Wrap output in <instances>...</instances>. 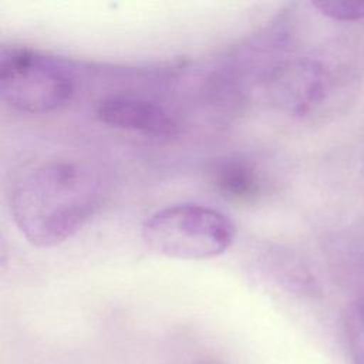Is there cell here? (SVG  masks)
<instances>
[{"mask_svg":"<svg viewBox=\"0 0 364 364\" xmlns=\"http://www.w3.org/2000/svg\"><path fill=\"white\" fill-rule=\"evenodd\" d=\"M101 199V178L90 165L53 159L31 168L14 183L10 210L31 245L53 247L81 230Z\"/></svg>","mask_w":364,"mask_h":364,"instance_id":"obj_1","label":"cell"},{"mask_svg":"<svg viewBox=\"0 0 364 364\" xmlns=\"http://www.w3.org/2000/svg\"><path fill=\"white\" fill-rule=\"evenodd\" d=\"M142 239L156 253L181 260L220 256L233 243L235 223L200 203H173L152 212L142 223Z\"/></svg>","mask_w":364,"mask_h":364,"instance_id":"obj_2","label":"cell"},{"mask_svg":"<svg viewBox=\"0 0 364 364\" xmlns=\"http://www.w3.org/2000/svg\"><path fill=\"white\" fill-rule=\"evenodd\" d=\"M75 94L70 64L28 47H3L0 53V95L11 108L48 114L67 107Z\"/></svg>","mask_w":364,"mask_h":364,"instance_id":"obj_3","label":"cell"},{"mask_svg":"<svg viewBox=\"0 0 364 364\" xmlns=\"http://www.w3.org/2000/svg\"><path fill=\"white\" fill-rule=\"evenodd\" d=\"M100 122L152 136L179 134L178 119L159 102L134 94H112L95 107Z\"/></svg>","mask_w":364,"mask_h":364,"instance_id":"obj_4","label":"cell"},{"mask_svg":"<svg viewBox=\"0 0 364 364\" xmlns=\"http://www.w3.org/2000/svg\"><path fill=\"white\" fill-rule=\"evenodd\" d=\"M267 91L282 109L301 115L318 104L326 91L324 71L311 60H286L267 75Z\"/></svg>","mask_w":364,"mask_h":364,"instance_id":"obj_5","label":"cell"},{"mask_svg":"<svg viewBox=\"0 0 364 364\" xmlns=\"http://www.w3.org/2000/svg\"><path fill=\"white\" fill-rule=\"evenodd\" d=\"M209 185L226 200L252 203L262 195L263 183L256 166L240 156H218L205 169Z\"/></svg>","mask_w":364,"mask_h":364,"instance_id":"obj_6","label":"cell"},{"mask_svg":"<svg viewBox=\"0 0 364 364\" xmlns=\"http://www.w3.org/2000/svg\"><path fill=\"white\" fill-rule=\"evenodd\" d=\"M344 333L354 364H364V300L354 303L344 318Z\"/></svg>","mask_w":364,"mask_h":364,"instance_id":"obj_7","label":"cell"},{"mask_svg":"<svg viewBox=\"0 0 364 364\" xmlns=\"http://www.w3.org/2000/svg\"><path fill=\"white\" fill-rule=\"evenodd\" d=\"M313 6L326 17L338 21L364 18V0H318Z\"/></svg>","mask_w":364,"mask_h":364,"instance_id":"obj_8","label":"cell"}]
</instances>
